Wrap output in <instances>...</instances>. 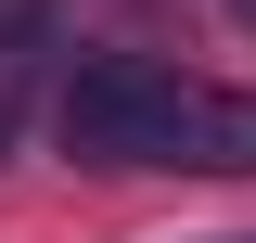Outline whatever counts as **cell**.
I'll return each mask as SVG.
<instances>
[{"mask_svg":"<svg viewBox=\"0 0 256 243\" xmlns=\"http://www.w3.org/2000/svg\"><path fill=\"white\" fill-rule=\"evenodd\" d=\"M166 102H180V64H154V52L77 64V90H64V154H77V166H154L166 154Z\"/></svg>","mask_w":256,"mask_h":243,"instance_id":"obj_1","label":"cell"},{"mask_svg":"<svg viewBox=\"0 0 256 243\" xmlns=\"http://www.w3.org/2000/svg\"><path fill=\"white\" fill-rule=\"evenodd\" d=\"M154 166H205V180H244V166H256V90L180 77V102H166V154H154Z\"/></svg>","mask_w":256,"mask_h":243,"instance_id":"obj_2","label":"cell"},{"mask_svg":"<svg viewBox=\"0 0 256 243\" xmlns=\"http://www.w3.org/2000/svg\"><path fill=\"white\" fill-rule=\"evenodd\" d=\"M0 141H13V90H0Z\"/></svg>","mask_w":256,"mask_h":243,"instance_id":"obj_3","label":"cell"},{"mask_svg":"<svg viewBox=\"0 0 256 243\" xmlns=\"http://www.w3.org/2000/svg\"><path fill=\"white\" fill-rule=\"evenodd\" d=\"M230 13H244V26H256V0H230Z\"/></svg>","mask_w":256,"mask_h":243,"instance_id":"obj_4","label":"cell"}]
</instances>
